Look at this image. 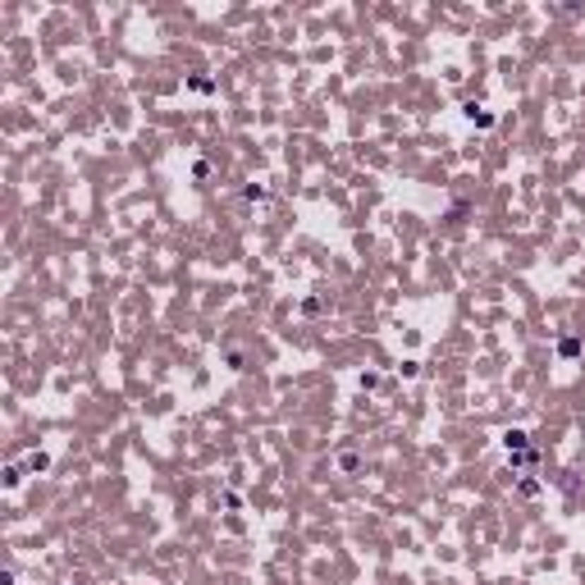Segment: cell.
Here are the masks:
<instances>
[{
    "mask_svg": "<svg viewBox=\"0 0 585 585\" xmlns=\"http://www.w3.org/2000/svg\"><path fill=\"white\" fill-rule=\"evenodd\" d=\"M338 466H343L348 475H353V471H362V453H357V448H343V453H338Z\"/></svg>",
    "mask_w": 585,
    "mask_h": 585,
    "instance_id": "cell-1",
    "label": "cell"
},
{
    "mask_svg": "<svg viewBox=\"0 0 585 585\" xmlns=\"http://www.w3.org/2000/svg\"><path fill=\"white\" fill-rule=\"evenodd\" d=\"M28 466H32V471H46V466H51V457H46V453H32V457H28Z\"/></svg>",
    "mask_w": 585,
    "mask_h": 585,
    "instance_id": "cell-3",
    "label": "cell"
},
{
    "mask_svg": "<svg viewBox=\"0 0 585 585\" xmlns=\"http://www.w3.org/2000/svg\"><path fill=\"white\" fill-rule=\"evenodd\" d=\"M503 444H508V448H526V430H508V435H503Z\"/></svg>",
    "mask_w": 585,
    "mask_h": 585,
    "instance_id": "cell-2",
    "label": "cell"
}]
</instances>
